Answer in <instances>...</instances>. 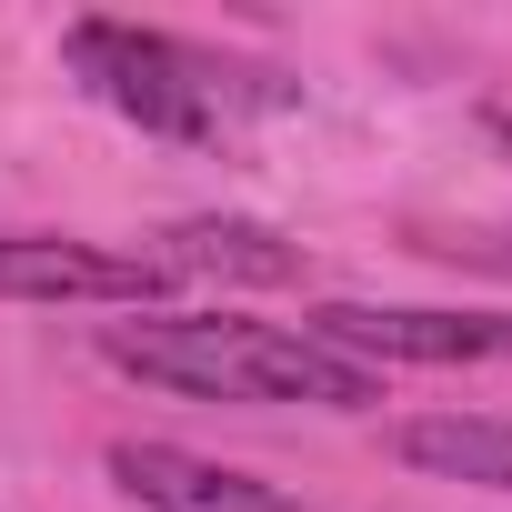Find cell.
I'll list each match as a JSON object with an SVG mask.
<instances>
[{
    "mask_svg": "<svg viewBox=\"0 0 512 512\" xmlns=\"http://www.w3.org/2000/svg\"><path fill=\"white\" fill-rule=\"evenodd\" d=\"M101 362L131 372V382H161V392H191V402H312V412H362L382 402V372L322 352L312 332H282V322H231V312H131L101 332Z\"/></svg>",
    "mask_w": 512,
    "mask_h": 512,
    "instance_id": "1",
    "label": "cell"
},
{
    "mask_svg": "<svg viewBox=\"0 0 512 512\" xmlns=\"http://www.w3.org/2000/svg\"><path fill=\"white\" fill-rule=\"evenodd\" d=\"M61 61L91 81L101 111L141 121L151 141H221L231 111H282V101H302V81L221 71L211 51H191V41H171V31H141V21H71V31H61Z\"/></svg>",
    "mask_w": 512,
    "mask_h": 512,
    "instance_id": "2",
    "label": "cell"
},
{
    "mask_svg": "<svg viewBox=\"0 0 512 512\" xmlns=\"http://www.w3.org/2000/svg\"><path fill=\"white\" fill-rule=\"evenodd\" d=\"M322 352L382 372V362H512L502 312H382V302H322L302 322Z\"/></svg>",
    "mask_w": 512,
    "mask_h": 512,
    "instance_id": "3",
    "label": "cell"
},
{
    "mask_svg": "<svg viewBox=\"0 0 512 512\" xmlns=\"http://www.w3.org/2000/svg\"><path fill=\"white\" fill-rule=\"evenodd\" d=\"M171 292L161 251H101V241H61V231H0V302H121L151 312Z\"/></svg>",
    "mask_w": 512,
    "mask_h": 512,
    "instance_id": "4",
    "label": "cell"
},
{
    "mask_svg": "<svg viewBox=\"0 0 512 512\" xmlns=\"http://www.w3.org/2000/svg\"><path fill=\"white\" fill-rule=\"evenodd\" d=\"M111 472H121V492H141L151 512H302V502H282L272 482L221 472V462L171 452V442H111Z\"/></svg>",
    "mask_w": 512,
    "mask_h": 512,
    "instance_id": "5",
    "label": "cell"
},
{
    "mask_svg": "<svg viewBox=\"0 0 512 512\" xmlns=\"http://www.w3.org/2000/svg\"><path fill=\"white\" fill-rule=\"evenodd\" d=\"M161 272H201V282H302V241H282L272 221H231V211H201V221H171L161 231Z\"/></svg>",
    "mask_w": 512,
    "mask_h": 512,
    "instance_id": "6",
    "label": "cell"
},
{
    "mask_svg": "<svg viewBox=\"0 0 512 512\" xmlns=\"http://www.w3.org/2000/svg\"><path fill=\"white\" fill-rule=\"evenodd\" d=\"M392 452H402L412 472L512 492V422H482V412H432V422H402V432H392Z\"/></svg>",
    "mask_w": 512,
    "mask_h": 512,
    "instance_id": "7",
    "label": "cell"
},
{
    "mask_svg": "<svg viewBox=\"0 0 512 512\" xmlns=\"http://www.w3.org/2000/svg\"><path fill=\"white\" fill-rule=\"evenodd\" d=\"M422 251H432V262H462V272H502L512 282V231H432Z\"/></svg>",
    "mask_w": 512,
    "mask_h": 512,
    "instance_id": "8",
    "label": "cell"
},
{
    "mask_svg": "<svg viewBox=\"0 0 512 512\" xmlns=\"http://www.w3.org/2000/svg\"><path fill=\"white\" fill-rule=\"evenodd\" d=\"M492 141H502V151H512V111H492Z\"/></svg>",
    "mask_w": 512,
    "mask_h": 512,
    "instance_id": "9",
    "label": "cell"
}]
</instances>
